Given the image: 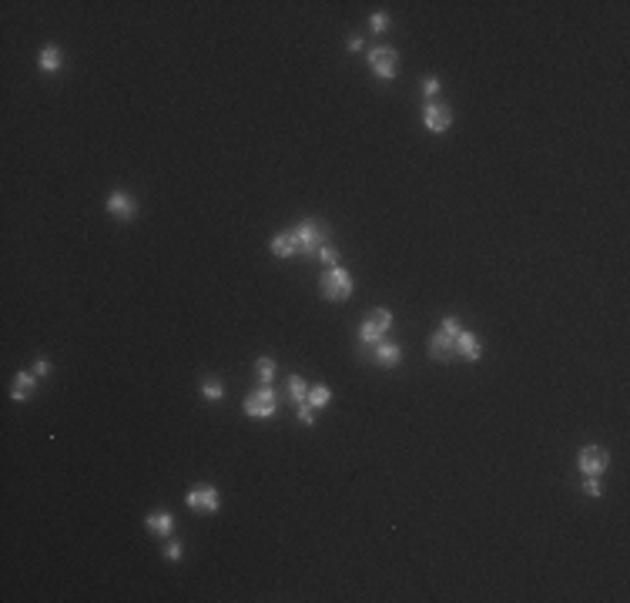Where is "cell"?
I'll return each instance as SVG.
<instances>
[{
  "mask_svg": "<svg viewBox=\"0 0 630 603\" xmlns=\"http://www.w3.org/2000/svg\"><path fill=\"white\" fill-rule=\"evenodd\" d=\"M185 503H188V509H194V513H208V516L211 513H218V506H222L215 486H194V490H188Z\"/></svg>",
  "mask_w": 630,
  "mask_h": 603,
  "instance_id": "cell-8",
  "label": "cell"
},
{
  "mask_svg": "<svg viewBox=\"0 0 630 603\" xmlns=\"http://www.w3.org/2000/svg\"><path fill=\"white\" fill-rule=\"evenodd\" d=\"M165 556H168V560H181V556H185V547H181L178 540H168V547H165Z\"/></svg>",
  "mask_w": 630,
  "mask_h": 603,
  "instance_id": "cell-26",
  "label": "cell"
},
{
  "mask_svg": "<svg viewBox=\"0 0 630 603\" xmlns=\"http://www.w3.org/2000/svg\"><path fill=\"white\" fill-rule=\"evenodd\" d=\"M268 248H272L275 258H292V255H299V238H295V231H282V235L272 238Z\"/></svg>",
  "mask_w": 630,
  "mask_h": 603,
  "instance_id": "cell-13",
  "label": "cell"
},
{
  "mask_svg": "<svg viewBox=\"0 0 630 603\" xmlns=\"http://www.w3.org/2000/svg\"><path fill=\"white\" fill-rule=\"evenodd\" d=\"M295 409H299V422H306V426H312V422H315V413H312V406H308V402L295 406Z\"/></svg>",
  "mask_w": 630,
  "mask_h": 603,
  "instance_id": "cell-27",
  "label": "cell"
},
{
  "mask_svg": "<svg viewBox=\"0 0 630 603\" xmlns=\"http://www.w3.org/2000/svg\"><path fill=\"white\" fill-rule=\"evenodd\" d=\"M369 27H372L376 34H386V31H389V14H372V17H369Z\"/></svg>",
  "mask_w": 630,
  "mask_h": 603,
  "instance_id": "cell-22",
  "label": "cell"
},
{
  "mask_svg": "<svg viewBox=\"0 0 630 603\" xmlns=\"http://www.w3.org/2000/svg\"><path fill=\"white\" fill-rule=\"evenodd\" d=\"M295 238H299V255L315 258L319 248H322V242L329 238V231H325L315 218H306V222H299V228H295Z\"/></svg>",
  "mask_w": 630,
  "mask_h": 603,
  "instance_id": "cell-3",
  "label": "cell"
},
{
  "mask_svg": "<svg viewBox=\"0 0 630 603\" xmlns=\"http://www.w3.org/2000/svg\"><path fill=\"white\" fill-rule=\"evenodd\" d=\"M38 64H40V71H44V74H58L60 64H64V54H60L54 44H47V47L38 54Z\"/></svg>",
  "mask_w": 630,
  "mask_h": 603,
  "instance_id": "cell-16",
  "label": "cell"
},
{
  "mask_svg": "<svg viewBox=\"0 0 630 603\" xmlns=\"http://www.w3.org/2000/svg\"><path fill=\"white\" fill-rule=\"evenodd\" d=\"M104 208H108V215L117 218V222H131L134 211H138V205H134V198L128 195V191H111Z\"/></svg>",
  "mask_w": 630,
  "mask_h": 603,
  "instance_id": "cell-9",
  "label": "cell"
},
{
  "mask_svg": "<svg viewBox=\"0 0 630 603\" xmlns=\"http://www.w3.org/2000/svg\"><path fill=\"white\" fill-rule=\"evenodd\" d=\"M440 332H446V336H453V339H456L459 332H463V329H459V319H453V315H446V319L440 322Z\"/></svg>",
  "mask_w": 630,
  "mask_h": 603,
  "instance_id": "cell-24",
  "label": "cell"
},
{
  "mask_svg": "<svg viewBox=\"0 0 630 603\" xmlns=\"http://www.w3.org/2000/svg\"><path fill=\"white\" fill-rule=\"evenodd\" d=\"M577 466H580L583 476H604L611 470V452L600 449V446H583L577 452Z\"/></svg>",
  "mask_w": 630,
  "mask_h": 603,
  "instance_id": "cell-6",
  "label": "cell"
},
{
  "mask_svg": "<svg viewBox=\"0 0 630 603\" xmlns=\"http://www.w3.org/2000/svg\"><path fill=\"white\" fill-rule=\"evenodd\" d=\"M201 393H205V399H211V402H222V399H225V386H222L218 379H205V382H201Z\"/></svg>",
  "mask_w": 630,
  "mask_h": 603,
  "instance_id": "cell-21",
  "label": "cell"
},
{
  "mask_svg": "<svg viewBox=\"0 0 630 603\" xmlns=\"http://www.w3.org/2000/svg\"><path fill=\"white\" fill-rule=\"evenodd\" d=\"M352 275L345 272L342 265H335V268H329L322 279H319V295H322L325 302H345L352 299Z\"/></svg>",
  "mask_w": 630,
  "mask_h": 603,
  "instance_id": "cell-1",
  "label": "cell"
},
{
  "mask_svg": "<svg viewBox=\"0 0 630 603\" xmlns=\"http://www.w3.org/2000/svg\"><path fill=\"white\" fill-rule=\"evenodd\" d=\"M372 358H376V365H382V369H396V365H402V349L396 342L382 339L379 345H372Z\"/></svg>",
  "mask_w": 630,
  "mask_h": 603,
  "instance_id": "cell-10",
  "label": "cell"
},
{
  "mask_svg": "<svg viewBox=\"0 0 630 603\" xmlns=\"http://www.w3.org/2000/svg\"><path fill=\"white\" fill-rule=\"evenodd\" d=\"M440 88H442L440 77H426V81H422V94H426V97H436V94H440Z\"/></svg>",
  "mask_w": 630,
  "mask_h": 603,
  "instance_id": "cell-25",
  "label": "cell"
},
{
  "mask_svg": "<svg viewBox=\"0 0 630 603\" xmlns=\"http://www.w3.org/2000/svg\"><path fill=\"white\" fill-rule=\"evenodd\" d=\"M422 124H426L433 134L449 131V128H453V111H449V104H442V101H429V104L422 108Z\"/></svg>",
  "mask_w": 630,
  "mask_h": 603,
  "instance_id": "cell-7",
  "label": "cell"
},
{
  "mask_svg": "<svg viewBox=\"0 0 630 603\" xmlns=\"http://www.w3.org/2000/svg\"><path fill=\"white\" fill-rule=\"evenodd\" d=\"M288 396H292V402L295 406H302L308 399V382L302 376H288Z\"/></svg>",
  "mask_w": 630,
  "mask_h": 603,
  "instance_id": "cell-17",
  "label": "cell"
},
{
  "mask_svg": "<svg viewBox=\"0 0 630 603\" xmlns=\"http://www.w3.org/2000/svg\"><path fill=\"white\" fill-rule=\"evenodd\" d=\"M242 409H245L249 419H272V415L279 413V396H275L272 386H262V389H255V393L245 399Z\"/></svg>",
  "mask_w": 630,
  "mask_h": 603,
  "instance_id": "cell-4",
  "label": "cell"
},
{
  "mask_svg": "<svg viewBox=\"0 0 630 603\" xmlns=\"http://www.w3.org/2000/svg\"><path fill=\"white\" fill-rule=\"evenodd\" d=\"M144 527L151 529L154 536H161V540H168L174 529V516L168 513V509H158V513H151L148 520H144Z\"/></svg>",
  "mask_w": 630,
  "mask_h": 603,
  "instance_id": "cell-14",
  "label": "cell"
},
{
  "mask_svg": "<svg viewBox=\"0 0 630 603\" xmlns=\"http://www.w3.org/2000/svg\"><path fill=\"white\" fill-rule=\"evenodd\" d=\"M429 356L436 358V362H449V358H456V339H453V336H446V332H436V336L429 339Z\"/></svg>",
  "mask_w": 630,
  "mask_h": 603,
  "instance_id": "cell-11",
  "label": "cell"
},
{
  "mask_svg": "<svg viewBox=\"0 0 630 603\" xmlns=\"http://www.w3.org/2000/svg\"><path fill=\"white\" fill-rule=\"evenodd\" d=\"M255 376H258V382H272L275 379V358H268V356H262L258 362H255Z\"/></svg>",
  "mask_w": 630,
  "mask_h": 603,
  "instance_id": "cell-20",
  "label": "cell"
},
{
  "mask_svg": "<svg viewBox=\"0 0 630 603\" xmlns=\"http://www.w3.org/2000/svg\"><path fill=\"white\" fill-rule=\"evenodd\" d=\"M349 51H363V38H352V40H349Z\"/></svg>",
  "mask_w": 630,
  "mask_h": 603,
  "instance_id": "cell-29",
  "label": "cell"
},
{
  "mask_svg": "<svg viewBox=\"0 0 630 603\" xmlns=\"http://www.w3.org/2000/svg\"><path fill=\"white\" fill-rule=\"evenodd\" d=\"M315 258H319V262H325L329 268H335V265H339V248H335V242H332V238H325Z\"/></svg>",
  "mask_w": 630,
  "mask_h": 603,
  "instance_id": "cell-19",
  "label": "cell"
},
{
  "mask_svg": "<svg viewBox=\"0 0 630 603\" xmlns=\"http://www.w3.org/2000/svg\"><path fill=\"white\" fill-rule=\"evenodd\" d=\"M583 493L597 499V496L604 493V490H600V476H583Z\"/></svg>",
  "mask_w": 630,
  "mask_h": 603,
  "instance_id": "cell-23",
  "label": "cell"
},
{
  "mask_svg": "<svg viewBox=\"0 0 630 603\" xmlns=\"http://www.w3.org/2000/svg\"><path fill=\"white\" fill-rule=\"evenodd\" d=\"M456 356L466 358V362H479V356H483V342H479L473 332H459L456 336Z\"/></svg>",
  "mask_w": 630,
  "mask_h": 603,
  "instance_id": "cell-12",
  "label": "cell"
},
{
  "mask_svg": "<svg viewBox=\"0 0 630 603\" xmlns=\"http://www.w3.org/2000/svg\"><path fill=\"white\" fill-rule=\"evenodd\" d=\"M308 406H312V409H322V406H329V402H332V389H329V386H312V389H308V399H306Z\"/></svg>",
  "mask_w": 630,
  "mask_h": 603,
  "instance_id": "cell-18",
  "label": "cell"
},
{
  "mask_svg": "<svg viewBox=\"0 0 630 603\" xmlns=\"http://www.w3.org/2000/svg\"><path fill=\"white\" fill-rule=\"evenodd\" d=\"M389 329H392V312L389 308H372L363 319V325H359V342L372 349V345H379L389 336Z\"/></svg>",
  "mask_w": 630,
  "mask_h": 603,
  "instance_id": "cell-2",
  "label": "cell"
},
{
  "mask_svg": "<svg viewBox=\"0 0 630 603\" xmlns=\"http://www.w3.org/2000/svg\"><path fill=\"white\" fill-rule=\"evenodd\" d=\"M34 376L38 379L51 376V362H47V358H38V362H34Z\"/></svg>",
  "mask_w": 630,
  "mask_h": 603,
  "instance_id": "cell-28",
  "label": "cell"
},
{
  "mask_svg": "<svg viewBox=\"0 0 630 603\" xmlns=\"http://www.w3.org/2000/svg\"><path fill=\"white\" fill-rule=\"evenodd\" d=\"M365 60H369L372 74L379 77V81H392V77L399 74V54L392 47H372Z\"/></svg>",
  "mask_w": 630,
  "mask_h": 603,
  "instance_id": "cell-5",
  "label": "cell"
},
{
  "mask_svg": "<svg viewBox=\"0 0 630 603\" xmlns=\"http://www.w3.org/2000/svg\"><path fill=\"white\" fill-rule=\"evenodd\" d=\"M34 386H38V376H34V372H17L14 389H10V399H14V402H27L31 393H34Z\"/></svg>",
  "mask_w": 630,
  "mask_h": 603,
  "instance_id": "cell-15",
  "label": "cell"
}]
</instances>
